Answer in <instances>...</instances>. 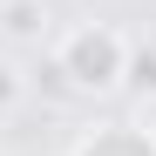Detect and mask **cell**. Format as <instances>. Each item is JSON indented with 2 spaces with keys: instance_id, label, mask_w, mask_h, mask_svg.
<instances>
[{
  "instance_id": "1",
  "label": "cell",
  "mask_w": 156,
  "mask_h": 156,
  "mask_svg": "<svg viewBox=\"0 0 156 156\" xmlns=\"http://www.w3.org/2000/svg\"><path fill=\"white\" fill-rule=\"evenodd\" d=\"M55 68L68 75L75 88L109 95V88H122V75H129V34L115 27V20H75V27L55 41Z\"/></svg>"
},
{
  "instance_id": "2",
  "label": "cell",
  "mask_w": 156,
  "mask_h": 156,
  "mask_svg": "<svg viewBox=\"0 0 156 156\" xmlns=\"http://www.w3.org/2000/svg\"><path fill=\"white\" fill-rule=\"evenodd\" d=\"M75 156H156V129H143V122H102V129H88L75 143Z\"/></svg>"
},
{
  "instance_id": "5",
  "label": "cell",
  "mask_w": 156,
  "mask_h": 156,
  "mask_svg": "<svg viewBox=\"0 0 156 156\" xmlns=\"http://www.w3.org/2000/svg\"><path fill=\"white\" fill-rule=\"evenodd\" d=\"M122 82H143V88H156V55H136V48H129V75Z\"/></svg>"
},
{
  "instance_id": "4",
  "label": "cell",
  "mask_w": 156,
  "mask_h": 156,
  "mask_svg": "<svg viewBox=\"0 0 156 156\" xmlns=\"http://www.w3.org/2000/svg\"><path fill=\"white\" fill-rule=\"evenodd\" d=\"M14 102H20V68H14V61H0V115H7Z\"/></svg>"
},
{
  "instance_id": "3",
  "label": "cell",
  "mask_w": 156,
  "mask_h": 156,
  "mask_svg": "<svg viewBox=\"0 0 156 156\" xmlns=\"http://www.w3.org/2000/svg\"><path fill=\"white\" fill-rule=\"evenodd\" d=\"M0 27H7L14 41H27L48 27V0H0Z\"/></svg>"
}]
</instances>
